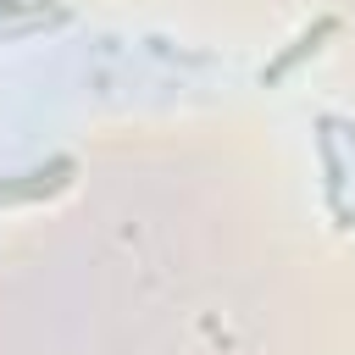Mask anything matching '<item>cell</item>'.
Here are the masks:
<instances>
[{"instance_id":"obj_2","label":"cell","mask_w":355,"mask_h":355,"mask_svg":"<svg viewBox=\"0 0 355 355\" xmlns=\"http://www.w3.org/2000/svg\"><path fill=\"white\" fill-rule=\"evenodd\" d=\"M67 178H72V161L61 155V161H50V166H39V172H22L17 183H0V205H17V200H44V194H55Z\"/></svg>"},{"instance_id":"obj_1","label":"cell","mask_w":355,"mask_h":355,"mask_svg":"<svg viewBox=\"0 0 355 355\" xmlns=\"http://www.w3.org/2000/svg\"><path fill=\"white\" fill-rule=\"evenodd\" d=\"M333 33H338V17H333V11H327V17H316V22H311V28H305L283 55H272V61L261 67V83H266V89H272V83H283V78H288L305 55H316V50H322V39H333Z\"/></svg>"}]
</instances>
